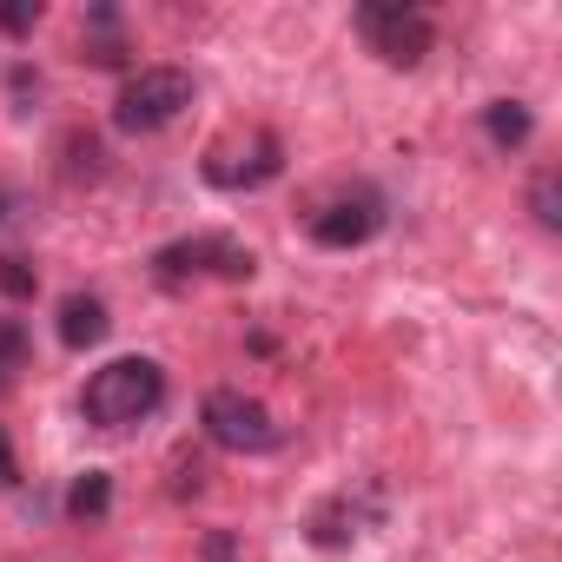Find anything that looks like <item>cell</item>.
<instances>
[{
	"instance_id": "8fae6325",
	"label": "cell",
	"mask_w": 562,
	"mask_h": 562,
	"mask_svg": "<svg viewBox=\"0 0 562 562\" xmlns=\"http://www.w3.org/2000/svg\"><path fill=\"white\" fill-rule=\"evenodd\" d=\"M483 133L509 153V146H522V139L536 133V120H529V106H522V100H490V106H483Z\"/></svg>"
},
{
	"instance_id": "e0dca14e",
	"label": "cell",
	"mask_w": 562,
	"mask_h": 562,
	"mask_svg": "<svg viewBox=\"0 0 562 562\" xmlns=\"http://www.w3.org/2000/svg\"><path fill=\"white\" fill-rule=\"evenodd\" d=\"M21 483V463H14V443H8V430H0V490H14Z\"/></svg>"
},
{
	"instance_id": "2e32d148",
	"label": "cell",
	"mask_w": 562,
	"mask_h": 562,
	"mask_svg": "<svg viewBox=\"0 0 562 562\" xmlns=\"http://www.w3.org/2000/svg\"><path fill=\"white\" fill-rule=\"evenodd\" d=\"M41 27V0H14V8H0V34H34Z\"/></svg>"
},
{
	"instance_id": "7c38bea8",
	"label": "cell",
	"mask_w": 562,
	"mask_h": 562,
	"mask_svg": "<svg viewBox=\"0 0 562 562\" xmlns=\"http://www.w3.org/2000/svg\"><path fill=\"white\" fill-rule=\"evenodd\" d=\"M106 509H113V476H106V470H80V476H74V490H67V516L100 522Z\"/></svg>"
},
{
	"instance_id": "ba28073f",
	"label": "cell",
	"mask_w": 562,
	"mask_h": 562,
	"mask_svg": "<svg viewBox=\"0 0 562 562\" xmlns=\"http://www.w3.org/2000/svg\"><path fill=\"white\" fill-rule=\"evenodd\" d=\"M106 305L93 299V292H74V299H60V345L67 351H87V345H100L106 338Z\"/></svg>"
},
{
	"instance_id": "6da1fadb",
	"label": "cell",
	"mask_w": 562,
	"mask_h": 562,
	"mask_svg": "<svg viewBox=\"0 0 562 562\" xmlns=\"http://www.w3.org/2000/svg\"><path fill=\"white\" fill-rule=\"evenodd\" d=\"M159 404H166V371H159L153 358H113V364H100V371L87 378V391H80V411H87V424H100V430L146 424Z\"/></svg>"
},
{
	"instance_id": "5b68a950",
	"label": "cell",
	"mask_w": 562,
	"mask_h": 562,
	"mask_svg": "<svg viewBox=\"0 0 562 562\" xmlns=\"http://www.w3.org/2000/svg\"><path fill=\"white\" fill-rule=\"evenodd\" d=\"M278 166H285V146H278V133H245V139H218L212 153H205V186H218V192H251V186H265V179H278Z\"/></svg>"
},
{
	"instance_id": "52a82bcc",
	"label": "cell",
	"mask_w": 562,
	"mask_h": 562,
	"mask_svg": "<svg viewBox=\"0 0 562 562\" xmlns=\"http://www.w3.org/2000/svg\"><path fill=\"white\" fill-rule=\"evenodd\" d=\"M378 225H384V199L378 192H351V199H331V205L312 212V238L325 251H351V245L378 238Z\"/></svg>"
},
{
	"instance_id": "9a60e30c",
	"label": "cell",
	"mask_w": 562,
	"mask_h": 562,
	"mask_svg": "<svg viewBox=\"0 0 562 562\" xmlns=\"http://www.w3.org/2000/svg\"><path fill=\"white\" fill-rule=\"evenodd\" d=\"M0 292H8V299H34V292H41V271H34L27 258H8V251H0Z\"/></svg>"
},
{
	"instance_id": "277c9868",
	"label": "cell",
	"mask_w": 562,
	"mask_h": 562,
	"mask_svg": "<svg viewBox=\"0 0 562 562\" xmlns=\"http://www.w3.org/2000/svg\"><path fill=\"white\" fill-rule=\"evenodd\" d=\"M199 424H205V437L218 450H238V457H265V450H278V437H285L271 424V411L258 397H245V391H212Z\"/></svg>"
},
{
	"instance_id": "30bf717a",
	"label": "cell",
	"mask_w": 562,
	"mask_h": 562,
	"mask_svg": "<svg viewBox=\"0 0 562 562\" xmlns=\"http://www.w3.org/2000/svg\"><path fill=\"white\" fill-rule=\"evenodd\" d=\"M80 41H87V60H93V67H120V60H126V34H120V14H113V8H93Z\"/></svg>"
},
{
	"instance_id": "3957f363",
	"label": "cell",
	"mask_w": 562,
	"mask_h": 562,
	"mask_svg": "<svg viewBox=\"0 0 562 562\" xmlns=\"http://www.w3.org/2000/svg\"><path fill=\"white\" fill-rule=\"evenodd\" d=\"M358 34L378 47V60L391 67H417L430 47H437V27L424 8H404V0H364L358 8Z\"/></svg>"
},
{
	"instance_id": "ac0fdd59",
	"label": "cell",
	"mask_w": 562,
	"mask_h": 562,
	"mask_svg": "<svg viewBox=\"0 0 562 562\" xmlns=\"http://www.w3.org/2000/svg\"><path fill=\"white\" fill-rule=\"evenodd\" d=\"M238 549H232V536H205V562H232Z\"/></svg>"
},
{
	"instance_id": "9c48e42d",
	"label": "cell",
	"mask_w": 562,
	"mask_h": 562,
	"mask_svg": "<svg viewBox=\"0 0 562 562\" xmlns=\"http://www.w3.org/2000/svg\"><path fill=\"white\" fill-rule=\"evenodd\" d=\"M358 522H364V516L351 509V496H338V503H325V509H318V516L305 522V536H312L318 549H351V542L364 536Z\"/></svg>"
},
{
	"instance_id": "7a4b0ae2",
	"label": "cell",
	"mask_w": 562,
	"mask_h": 562,
	"mask_svg": "<svg viewBox=\"0 0 562 562\" xmlns=\"http://www.w3.org/2000/svg\"><path fill=\"white\" fill-rule=\"evenodd\" d=\"M192 106V74L186 67H139L126 74L120 100H113V126L120 133H159Z\"/></svg>"
},
{
	"instance_id": "4fadbf2b",
	"label": "cell",
	"mask_w": 562,
	"mask_h": 562,
	"mask_svg": "<svg viewBox=\"0 0 562 562\" xmlns=\"http://www.w3.org/2000/svg\"><path fill=\"white\" fill-rule=\"evenodd\" d=\"M27 371V325L21 318H0V391Z\"/></svg>"
},
{
	"instance_id": "8992f818",
	"label": "cell",
	"mask_w": 562,
	"mask_h": 562,
	"mask_svg": "<svg viewBox=\"0 0 562 562\" xmlns=\"http://www.w3.org/2000/svg\"><path fill=\"white\" fill-rule=\"evenodd\" d=\"M199 271H218V278H251V251L238 238H179L166 251H153V278L159 285H186Z\"/></svg>"
},
{
	"instance_id": "5bb4252c",
	"label": "cell",
	"mask_w": 562,
	"mask_h": 562,
	"mask_svg": "<svg viewBox=\"0 0 562 562\" xmlns=\"http://www.w3.org/2000/svg\"><path fill=\"white\" fill-rule=\"evenodd\" d=\"M529 212H536V225H542V232H562V179H555V172H542V179H536Z\"/></svg>"
}]
</instances>
